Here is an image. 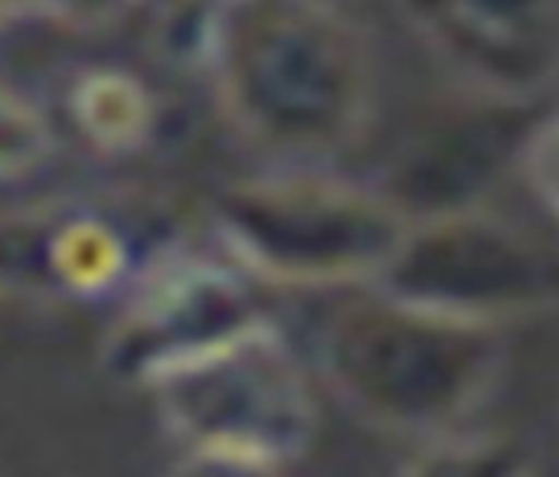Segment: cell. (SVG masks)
Returning a JSON list of instances; mask_svg holds the SVG:
<instances>
[{
  "label": "cell",
  "instance_id": "277c9868",
  "mask_svg": "<svg viewBox=\"0 0 559 477\" xmlns=\"http://www.w3.org/2000/svg\"><path fill=\"white\" fill-rule=\"evenodd\" d=\"M393 278L400 305L481 327L554 295L550 275L531 255L495 242L488 232H462L459 246L400 255Z\"/></svg>",
  "mask_w": 559,
  "mask_h": 477
},
{
  "label": "cell",
  "instance_id": "3957f363",
  "mask_svg": "<svg viewBox=\"0 0 559 477\" xmlns=\"http://www.w3.org/2000/svg\"><path fill=\"white\" fill-rule=\"evenodd\" d=\"M236 88L242 108L275 134L328 138L354 108V49L324 13L285 7L242 36Z\"/></svg>",
  "mask_w": 559,
  "mask_h": 477
},
{
  "label": "cell",
  "instance_id": "7a4b0ae2",
  "mask_svg": "<svg viewBox=\"0 0 559 477\" xmlns=\"http://www.w3.org/2000/svg\"><path fill=\"white\" fill-rule=\"evenodd\" d=\"M170 429L200 455L239 465H275L298 455L314 406L285 344L246 324L151 377Z\"/></svg>",
  "mask_w": 559,
  "mask_h": 477
},
{
  "label": "cell",
  "instance_id": "5b68a950",
  "mask_svg": "<svg viewBox=\"0 0 559 477\" xmlns=\"http://www.w3.org/2000/svg\"><path fill=\"white\" fill-rule=\"evenodd\" d=\"M242 246L269 275L292 282H341L377 269L393 255L390 229L354 206H285L265 223L242 216Z\"/></svg>",
  "mask_w": 559,
  "mask_h": 477
},
{
  "label": "cell",
  "instance_id": "6da1fadb",
  "mask_svg": "<svg viewBox=\"0 0 559 477\" xmlns=\"http://www.w3.org/2000/svg\"><path fill=\"white\" fill-rule=\"evenodd\" d=\"M337 390L400 429H439L468 416L498 373L488 327L409 305L344 314L324 347Z\"/></svg>",
  "mask_w": 559,
  "mask_h": 477
}]
</instances>
